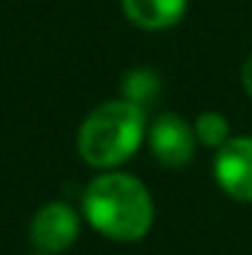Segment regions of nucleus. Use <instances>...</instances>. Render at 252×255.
Instances as JSON below:
<instances>
[{
	"label": "nucleus",
	"instance_id": "f257e3e1",
	"mask_svg": "<svg viewBox=\"0 0 252 255\" xmlns=\"http://www.w3.org/2000/svg\"><path fill=\"white\" fill-rule=\"evenodd\" d=\"M82 217L114 245H139L155 228L158 204L147 182L130 171H95L82 190Z\"/></svg>",
	"mask_w": 252,
	"mask_h": 255
},
{
	"label": "nucleus",
	"instance_id": "f03ea898",
	"mask_svg": "<svg viewBox=\"0 0 252 255\" xmlns=\"http://www.w3.org/2000/svg\"><path fill=\"white\" fill-rule=\"evenodd\" d=\"M149 120V109L119 95L100 101L76 128V155L92 171H117L147 144Z\"/></svg>",
	"mask_w": 252,
	"mask_h": 255
},
{
	"label": "nucleus",
	"instance_id": "7ed1b4c3",
	"mask_svg": "<svg viewBox=\"0 0 252 255\" xmlns=\"http://www.w3.org/2000/svg\"><path fill=\"white\" fill-rule=\"evenodd\" d=\"M147 149L158 166L168 168V171H182L184 166L195 160L198 149H201L193 120L176 112H160L158 117L149 120Z\"/></svg>",
	"mask_w": 252,
	"mask_h": 255
},
{
	"label": "nucleus",
	"instance_id": "20e7f679",
	"mask_svg": "<svg viewBox=\"0 0 252 255\" xmlns=\"http://www.w3.org/2000/svg\"><path fill=\"white\" fill-rule=\"evenodd\" d=\"M84 217L82 209H76L74 204L55 198V201L41 204L33 212L27 223V239L33 245V250L49 253V255H63L79 242L82 236Z\"/></svg>",
	"mask_w": 252,
	"mask_h": 255
},
{
	"label": "nucleus",
	"instance_id": "39448f33",
	"mask_svg": "<svg viewBox=\"0 0 252 255\" xmlns=\"http://www.w3.org/2000/svg\"><path fill=\"white\" fill-rule=\"evenodd\" d=\"M212 177L225 198L252 206V136L242 133L212 155Z\"/></svg>",
	"mask_w": 252,
	"mask_h": 255
},
{
	"label": "nucleus",
	"instance_id": "423d86ee",
	"mask_svg": "<svg viewBox=\"0 0 252 255\" xmlns=\"http://www.w3.org/2000/svg\"><path fill=\"white\" fill-rule=\"evenodd\" d=\"M119 11L141 33H166L184 22L190 0H119Z\"/></svg>",
	"mask_w": 252,
	"mask_h": 255
},
{
	"label": "nucleus",
	"instance_id": "0eeeda50",
	"mask_svg": "<svg viewBox=\"0 0 252 255\" xmlns=\"http://www.w3.org/2000/svg\"><path fill=\"white\" fill-rule=\"evenodd\" d=\"M160 95H163V79L149 65H136V68L125 71L122 82H119V98L136 103V106L149 109Z\"/></svg>",
	"mask_w": 252,
	"mask_h": 255
},
{
	"label": "nucleus",
	"instance_id": "6e6552de",
	"mask_svg": "<svg viewBox=\"0 0 252 255\" xmlns=\"http://www.w3.org/2000/svg\"><path fill=\"white\" fill-rule=\"evenodd\" d=\"M193 128H195L198 144H201L203 149H212V152H217L223 144H228L233 138L231 120H228L223 112H217V109H206V112L195 114Z\"/></svg>",
	"mask_w": 252,
	"mask_h": 255
},
{
	"label": "nucleus",
	"instance_id": "1a4fd4ad",
	"mask_svg": "<svg viewBox=\"0 0 252 255\" xmlns=\"http://www.w3.org/2000/svg\"><path fill=\"white\" fill-rule=\"evenodd\" d=\"M239 84H242V90H244V95L252 101V52L244 57V63H242V68H239Z\"/></svg>",
	"mask_w": 252,
	"mask_h": 255
},
{
	"label": "nucleus",
	"instance_id": "9d476101",
	"mask_svg": "<svg viewBox=\"0 0 252 255\" xmlns=\"http://www.w3.org/2000/svg\"><path fill=\"white\" fill-rule=\"evenodd\" d=\"M30 255H49V253H38V250H33V253H30Z\"/></svg>",
	"mask_w": 252,
	"mask_h": 255
}]
</instances>
